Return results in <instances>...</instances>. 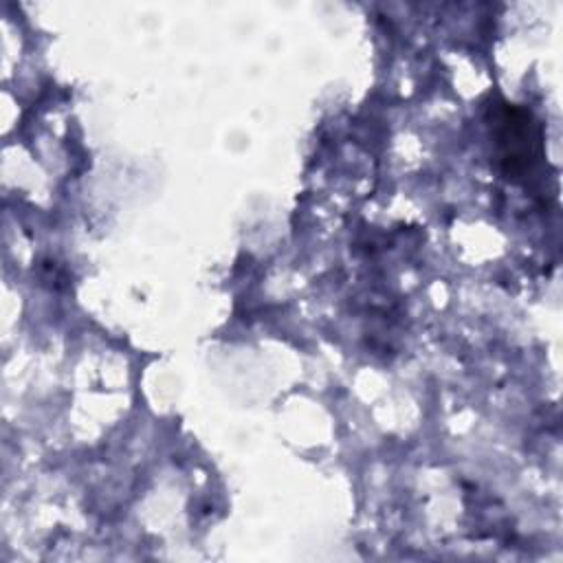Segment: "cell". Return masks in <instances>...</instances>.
Returning <instances> with one entry per match:
<instances>
[{
    "label": "cell",
    "instance_id": "obj_1",
    "mask_svg": "<svg viewBox=\"0 0 563 563\" xmlns=\"http://www.w3.org/2000/svg\"><path fill=\"white\" fill-rule=\"evenodd\" d=\"M488 128L495 141V161L508 178H521L543 156L541 128L528 110L510 103L490 108Z\"/></svg>",
    "mask_w": 563,
    "mask_h": 563
}]
</instances>
